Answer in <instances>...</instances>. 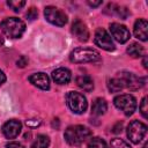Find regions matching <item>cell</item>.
Segmentation results:
<instances>
[{"label": "cell", "mask_w": 148, "mask_h": 148, "mask_svg": "<svg viewBox=\"0 0 148 148\" xmlns=\"http://www.w3.org/2000/svg\"><path fill=\"white\" fill-rule=\"evenodd\" d=\"M65 140L71 146H81L91 136V131L82 125H74L69 126L65 131Z\"/></svg>", "instance_id": "cell-1"}, {"label": "cell", "mask_w": 148, "mask_h": 148, "mask_svg": "<svg viewBox=\"0 0 148 148\" xmlns=\"http://www.w3.org/2000/svg\"><path fill=\"white\" fill-rule=\"evenodd\" d=\"M1 31L9 38H20L25 31V23L17 17H7L0 23Z\"/></svg>", "instance_id": "cell-2"}, {"label": "cell", "mask_w": 148, "mask_h": 148, "mask_svg": "<svg viewBox=\"0 0 148 148\" xmlns=\"http://www.w3.org/2000/svg\"><path fill=\"white\" fill-rule=\"evenodd\" d=\"M99 52L90 47H77L74 49L69 54V60L75 64L92 62L99 60Z\"/></svg>", "instance_id": "cell-3"}, {"label": "cell", "mask_w": 148, "mask_h": 148, "mask_svg": "<svg viewBox=\"0 0 148 148\" xmlns=\"http://www.w3.org/2000/svg\"><path fill=\"white\" fill-rule=\"evenodd\" d=\"M66 102H67V105L71 109V111L76 114L84 113V111L87 110V106H88L86 97L77 91H69L66 96Z\"/></svg>", "instance_id": "cell-4"}, {"label": "cell", "mask_w": 148, "mask_h": 148, "mask_svg": "<svg viewBox=\"0 0 148 148\" xmlns=\"http://www.w3.org/2000/svg\"><path fill=\"white\" fill-rule=\"evenodd\" d=\"M113 103L117 109L121 110L126 116L133 114V112L136 109V99L133 95L130 94H123L114 97Z\"/></svg>", "instance_id": "cell-5"}, {"label": "cell", "mask_w": 148, "mask_h": 148, "mask_svg": "<svg viewBox=\"0 0 148 148\" xmlns=\"http://www.w3.org/2000/svg\"><path fill=\"white\" fill-rule=\"evenodd\" d=\"M146 133H147L146 124L139 120H133L127 126V136L133 143H139L145 138Z\"/></svg>", "instance_id": "cell-6"}, {"label": "cell", "mask_w": 148, "mask_h": 148, "mask_svg": "<svg viewBox=\"0 0 148 148\" xmlns=\"http://www.w3.org/2000/svg\"><path fill=\"white\" fill-rule=\"evenodd\" d=\"M44 16L51 24L58 27H62L67 23V15L61 9L53 6H47L44 9Z\"/></svg>", "instance_id": "cell-7"}, {"label": "cell", "mask_w": 148, "mask_h": 148, "mask_svg": "<svg viewBox=\"0 0 148 148\" xmlns=\"http://www.w3.org/2000/svg\"><path fill=\"white\" fill-rule=\"evenodd\" d=\"M94 42L98 47H101L105 51H113L114 50V44H113V40H112L111 36L103 28H98L96 30Z\"/></svg>", "instance_id": "cell-8"}, {"label": "cell", "mask_w": 148, "mask_h": 148, "mask_svg": "<svg viewBox=\"0 0 148 148\" xmlns=\"http://www.w3.org/2000/svg\"><path fill=\"white\" fill-rule=\"evenodd\" d=\"M119 80L121 81L124 88H128L130 90H136L139 88H141L145 83V81L140 77H138L135 74L133 73H128V72H121L118 73Z\"/></svg>", "instance_id": "cell-9"}, {"label": "cell", "mask_w": 148, "mask_h": 148, "mask_svg": "<svg viewBox=\"0 0 148 148\" xmlns=\"http://www.w3.org/2000/svg\"><path fill=\"white\" fill-rule=\"evenodd\" d=\"M110 32L112 35V37L120 44H124L126 43L130 37H131V34L128 31V29L123 25V24H119V23H111L110 24Z\"/></svg>", "instance_id": "cell-10"}, {"label": "cell", "mask_w": 148, "mask_h": 148, "mask_svg": "<svg viewBox=\"0 0 148 148\" xmlns=\"http://www.w3.org/2000/svg\"><path fill=\"white\" fill-rule=\"evenodd\" d=\"M21 130H22V124L20 123V120L16 119H10L2 125V133L7 139L16 138L20 134Z\"/></svg>", "instance_id": "cell-11"}, {"label": "cell", "mask_w": 148, "mask_h": 148, "mask_svg": "<svg viewBox=\"0 0 148 148\" xmlns=\"http://www.w3.org/2000/svg\"><path fill=\"white\" fill-rule=\"evenodd\" d=\"M71 31L74 35V37L80 42H87L89 38V30H88L87 25L80 20H75L73 22Z\"/></svg>", "instance_id": "cell-12"}, {"label": "cell", "mask_w": 148, "mask_h": 148, "mask_svg": "<svg viewBox=\"0 0 148 148\" xmlns=\"http://www.w3.org/2000/svg\"><path fill=\"white\" fill-rule=\"evenodd\" d=\"M29 81L37 88L39 89H43V90H47L50 88V79L49 76L43 73V72H38V73H35L32 75L29 76Z\"/></svg>", "instance_id": "cell-13"}, {"label": "cell", "mask_w": 148, "mask_h": 148, "mask_svg": "<svg viewBox=\"0 0 148 148\" xmlns=\"http://www.w3.org/2000/svg\"><path fill=\"white\" fill-rule=\"evenodd\" d=\"M52 79L58 84H66L72 79V73L65 67H59L52 72Z\"/></svg>", "instance_id": "cell-14"}, {"label": "cell", "mask_w": 148, "mask_h": 148, "mask_svg": "<svg viewBox=\"0 0 148 148\" xmlns=\"http://www.w3.org/2000/svg\"><path fill=\"white\" fill-rule=\"evenodd\" d=\"M134 35L142 42L148 39V22L145 18H139L134 23Z\"/></svg>", "instance_id": "cell-15"}, {"label": "cell", "mask_w": 148, "mask_h": 148, "mask_svg": "<svg viewBox=\"0 0 148 148\" xmlns=\"http://www.w3.org/2000/svg\"><path fill=\"white\" fill-rule=\"evenodd\" d=\"M76 84L84 91H91L94 89V81L89 75L82 74L76 77Z\"/></svg>", "instance_id": "cell-16"}, {"label": "cell", "mask_w": 148, "mask_h": 148, "mask_svg": "<svg viewBox=\"0 0 148 148\" xmlns=\"http://www.w3.org/2000/svg\"><path fill=\"white\" fill-rule=\"evenodd\" d=\"M106 109H108V104H106L105 99L96 98L91 105V113L95 116H102L105 113Z\"/></svg>", "instance_id": "cell-17"}, {"label": "cell", "mask_w": 148, "mask_h": 148, "mask_svg": "<svg viewBox=\"0 0 148 148\" xmlns=\"http://www.w3.org/2000/svg\"><path fill=\"white\" fill-rule=\"evenodd\" d=\"M50 146V139L47 135L39 134L31 143V148H47Z\"/></svg>", "instance_id": "cell-18"}, {"label": "cell", "mask_w": 148, "mask_h": 148, "mask_svg": "<svg viewBox=\"0 0 148 148\" xmlns=\"http://www.w3.org/2000/svg\"><path fill=\"white\" fill-rule=\"evenodd\" d=\"M126 51L132 58H139L143 54V47L139 43H132Z\"/></svg>", "instance_id": "cell-19"}, {"label": "cell", "mask_w": 148, "mask_h": 148, "mask_svg": "<svg viewBox=\"0 0 148 148\" xmlns=\"http://www.w3.org/2000/svg\"><path fill=\"white\" fill-rule=\"evenodd\" d=\"M108 88L111 92H118L124 88V86H123L121 81L119 80V77H113L108 81Z\"/></svg>", "instance_id": "cell-20"}, {"label": "cell", "mask_w": 148, "mask_h": 148, "mask_svg": "<svg viewBox=\"0 0 148 148\" xmlns=\"http://www.w3.org/2000/svg\"><path fill=\"white\" fill-rule=\"evenodd\" d=\"M111 6H112V10H111V13L112 14H116L117 16H119L120 18H126L128 15H130V12H128V9L126 8V7H123V6H117V5H113V3H111Z\"/></svg>", "instance_id": "cell-21"}, {"label": "cell", "mask_w": 148, "mask_h": 148, "mask_svg": "<svg viewBox=\"0 0 148 148\" xmlns=\"http://www.w3.org/2000/svg\"><path fill=\"white\" fill-rule=\"evenodd\" d=\"M88 148H108L106 142L101 138H91L88 142Z\"/></svg>", "instance_id": "cell-22"}, {"label": "cell", "mask_w": 148, "mask_h": 148, "mask_svg": "<svg viewBox=\"0 0 148 148\" xmlns=\"http://www.w3.org/2000/svg\"><path fill=\"white\" fill-rule=\"evenodd\" d=\"M110 146H111V148H131V146L126 141H124L121 139H118V138L112 139Z\"/></svg>", "instance_id": "cell-23"}, {"label": "cell", "mask_w": 148, "mask_h": 148, "mask_svg": "<svg viewBox=\"0 0 148 148\" xmlns=\"http://www.w3.org/2000/svg\"><path fill=\"white\" fill-rule=\"evenodd\" d=\"M7 5H8L12 9H14L15 12H18V10H21V9L24 7L25 1H23V0H10V1L7 2Z\"/></svg>", "instance_id": "cell-24"}, {"label": "cell", "mask_w": 148, "mask_h": 148, "mask_svg": "<svg viewBox=\"0 0 148 148\" xmlns=\"http://www.w3.org/2000/svg\"><path fill=\"white\" fill-rule=\"evenodd\" d=\"M140 111H141V114L145 117V118H148V106H147V97H143L141 103H140Z\"/></svg>", "instance_id": "cell-25"}, {"label": "cell", "mask_w": 148, "mask_h": 148, "mask_svg": "<svg viewBox=\"0 0 148 148\" xmlns=\"http://www.w3.org/2000/svg\"><path fill=\"white\" fill-rule=\"evenodd\" d=\"M37 15H38V12H37V9H36L35 7L29 8V9H28V12H27V14H25L27 18H28V20H30V21H34L35 18H37Z\"/></svg>", "instance_id": "cell-26"}, {"label": "cell", "mask_w": 148, "mask_h": 148, "mask_svg": "<svg viewBox=\"0 0 148 148\" xmlns=\"http://www.w3.org/2000/svg\"><path fill=\"white\" fill-rule=\"evenodd\" d=\"M16 65H17V67H21V68L25 67V66L28 65V59H27V57L21 56V57L18 58V60L16 61Z\"/></svg>", "instance_id": "cell-27"}, {"label": "cell", "mask_w": 148, "mask_h": 148, "mask_svg": "<svg viewBox=\"0 0 148 148\" xmlns=\"http://www.w3.org/2000/svg\"><path fill=\"white\" fill-rule=\"evenodd\" d=\"M6 148H24L20 142H9L7 143Z\"/></svg>", "instance_id": "cell-28"}, {"label": "cell", "mask_w": 148, "mask_h": 148, "mask_svg": "<svg viewBox=\"0 0 148 148\" xmlns=\"http://www.w3.org/2000/svg\"><path fill=\"white\" fill-rule=\"evenodd\" d=\"M121 128H123V123H117L113 128H112V132L113 133H120L121 132Z\"/></svg>", "instance_id": "cell-29"}, {"label": "cell", "mask_w": 148, "mask_h": 148, "mask_svg": "<svg viewBox=\"0 0 148 148\" xmlns=\"http://www.w3.org/2000/svg\"><path fill=\"white\" fill-rule=\"evenodd\" d=\"M88 5H90V6H92V7H97V6H99V5H102V1L101 0H98V1H88Z\"/></svg>", "instance_id": "cell-30"}, {"label": "cell", "mask_w": 148, "mask_h": 148, "mask_svg": "<svg viewBox=\"0 0 148 148\" xmlns=\"http://www.w3.org/2000/svg\"><path fill=\"white\" fill-rule=\"evenodd\" d=\"M5 81H6V75H5V73L0 69V86H1V84H3V83H5Z\"/></svg>", "instance_id": "cell-31"}, {"label": "cell", "mask_w": 148, "mask_h": 148, "mask_svg": "<svg viewBox=\"0 0 148 148\" xmlns=\"http://www.w3.org/2000/svg\"><path fill=\"white\" fill-rule=\"evenodd\" d=\"M32 121H34V119H32V120H31V119L27 120V125H28V126H38V125L40 124V121H37V123H36V121L32 123Z\"/></svg>", "instance_id": "cell-32"}, {"label": "cell", "mask_w": 148, "mask_h": 148, "mask_svg": "<svg viewBox=\"0 0 148 148\" xmlns=\"http://www.w3.org/2000/svg\"><path fill=\"white\" fill-rule=\"evenodd\" d=\"M142 64H143V67H145V68H147V67H148V66H147V57H145V58H143Z\"/></svg>", "instance_id": "cell-33"}, {"label": "cell", "mask_w": 148, "mask_h": 148, "mask_svg": "<svg viewBox=\"0 0 148 148\" xmlns=\"http://www.w3.org/2000/svg\"><path fill=\"white\" fill-rule=\"evenodd\" d=\"M2 44H3V40H2V38H1V37H0V46H1V45H2Z\"/></svg>", "instance_id": "cell-34"}]
</instances>
